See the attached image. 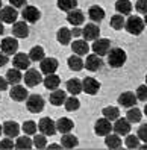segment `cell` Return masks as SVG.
Instances as JSON below:
<instances>
[{"instance_id":"obj_27","label":"cell","mask_w":147,"mask_h":150,"mask_svg":"<svg viewBox=\"0 0 147 150\" xmlns=\"http://www.w3.org/2000/svg\"><path fill=\"white\" fill-rule=\"evenodd\" d=\"M115 9H117L118 14L131 15V12H132V3H131V0H117V2H115Z\"/></svg>"},{"instance_id":"obj_38","label":"cell","mask_w":147,"mask_h":150,"mask_svg":"<svg viewBox=\"0 0 147 150\" xmlns=\"http://www.w3.org/2000/svg\"><path fill=\"white\" fill-rule=\"evenodd\" d=\"M124 18H123V14H115L111 17V28L115 29V30H120L124 28Z\"/></svg>"},{"instance_id":"obj_40","label":"cell","mask_w":147,"mask_h":150,"mask_svg":"<svg viewBox=\"0 0 147 150\" xmlns=\"http://www.w3.org/2000/svg\"><path fill=\"white\" fill-rule=\"evenodd\" d=\"M141 111L138 109V108H129V111H127V114H126V118L131 121V123H140L141 121Z\"/></svg>"},{"instance_id":"obj_3","label":"cell","mask_w":147,"mask_h":150,"mask_svg":"<svg viewBox=\"0 0 147 150\" xmlns=\"http://www.w3.org/2000/svg\"><path fill=\"white\" fill-rule=\"evenodd\" d=\"M26 106H28L29 112L38 114L44 109V99L38 94H30L28 99H26Z\"/></svg>"},{"instance_id":"obj_11","label":"cell","mask_w":147,"mask_h":150,"mask_svg":"<svg viewBox=\"0 0 147 150\" xmlns=\"http://www.w3.org/2000/svg\"><path fill=\"white\" fill-rule=\"evenodd\" d=\"M58 61L55 58H44L41 61V65H40V70H41V73L42 74H52V73H55L56 70H58Z\"/></svg>"},{"instance_id":"obj_51","label":"cell","mask_w":147,"mask_h":150,"mask_svg":"<svg viewBox=\"0 0 147 150\" xmlns=\"http://www.w3.org/2000/svg\"><path fill=\"white\" fill-rule=\"evenodd\" d=\"M71 33H73V37H79V35H82V30L79 29V26H74L71 29Z\"/></svg>"},{"instance_id":"obj_45","label":"cell","mask_w":147,"mask_h":150,"mask_svg":"<svg viewBox=\"0 0 147 150\" xmlns=\"http://www.w3.org/2000/svg\"><path fill=\"white\" fill-rule=\"evenodd\" d=\"M135 9L140 14H147V0H136L135 3Z\"/></svg>"},{"instance_id":"obj_19","label":"cell","mask_w":147,"mask_h":150,"mask_svg":"<svg viewBox=\"0 0 147 150\" xmlns=\"http://www.w3.org/2000/svg\"><path fill=\"white\" fill-rule=\"evenodd\" d=\"M12 33L15 38H28L29 35V28L26 24V20L24 21H15L14 26H12Z\"/></svg>"},{"instance_id":"obj_23","label":"cell","mask_w":147,"mask_h":150,"mask_svg":"<svg viewBox=\"0 0 147 150\" xmlns=\"http://www.w3.org/2000/svg\"><path fill=\"white\" fill-rule=\"evenodd\" d=\"M88 17H90V20L99 23L105 18V11H103V8H100L99 5H93L88 9Z\"/></svg>"},{"instance_id":"obj_28","label":"cell","mask_w":147,"mask_h":150,"mask_svg":"<svg viewBox=\"0 0 147 150\" xmlns=\"http://www.w3.org/2000/svg\"><path fill=\"white\" fill-rule=\"evenodd\" d=\"M67 64H68V67H70V70H73V71H81V70L85 67V62L79 58V55H76V53H73L70 58H68Z\"/></svg>"},{"instance_id":"obj_14","label":"cell","mask_w":147,"mask_h":150,"mask_svg":"<svg viewBox=\"0 0 147 150\" xmlns=\"http://www.w3.org/2000/svg\"><path fill=\"white\" fill-rule=\"evenodd\" d=\"M30 62H32V59L29 58V55H26V53H15L14 59H12L14 67L18 68V70H28Z\"/></svg>"},{"instance_id":"obj_57","label":"cell","mask_w":147,"mask_h":150,"mask_svg":"<svg viewBox=\"0 0 147 150\" xmlns=\"http://www.w3.org/2000/svg\"><path fill=\"white\" fill-rule=\"evenodd\" d=\"M0 8H2V0H0Z\"/></svg>"},{"instance_id":"obj_33","label":"cell","mask_w":147,"mask_h":150,"mask_svg":"<svg viewBox=\"0 0 147 150\" xmlns=\"http://www.w3.org/2000/svg\"><path fill=\"white\" fill-rule=\"evenodd\" d=\"M67 91L76 96V94H79L81 91H83V88H82V81H79V79H70V81L67 82Z\"/></svg>"},{"instance_id":"obj_30","label":"cell","mask_w":147,"mask_h":150,"mask_svg":"<svg viewBox=\"0 0 147 150\" xmlns=\"http://www.w3.org/2000/svg\"><path fill=\"white\" fill-rule=\"evenodd\" d=\"M65 99H67V94L64 91H61V90H55L49 97L50 103L55 105V106H61V105L65 102Z\"/></svg>"},{"instance_id":"obj_12","label":"cell","mask_w":147,"mask_h":150,"mask_svg":"<svg viewBox=\"0 0 147 150\" xmlns=\"http://www.w3.org/2000/svg\"><path fill=\"white\" fill-rule=\"evenodd\" d=\"M24 82H26V86H29V88L37 86L38 83L42 82L41 73L38 71V70H28L26 74H24Z\"/></svg>"},{"instance_id":"obj_53","label":"cell","mask_w":147,"mask_h":150,"mask_svg":"<svg viewBox=\"0 0 147 150\" xmlns=\"http://www.w3.org/2000/svg\"><path fill=\"white\" fill-rule=\"evenodd\" d=\"M50 149H61V146H56V144H53V146H50Z\"/></svg>"},{"instance_id":"obj_20","label":"cell","mask_w":147,"mask_h":150,"mask_svg":"<svg viewBox=\"0 0 147 150\" xmlns=\"http://www.w3.org/2000/svg\"><path fill=\"white\" fill-rule=\"evenodd\" d=\"M71 50H73V53L79 55V56L88 55V52H90L88 41H86V40H76V41L71 44Z\"/></svg>"},{"instance_id":"obj_9","label":"cell","mask_w":147,"mask_h":150,"mask_svg":"<svg viewBox=\"0 0 147 150\" xmlns=\"http://www.w3.org/2000/svg\"><path fill=\"white\" fill-rule=\"evenodd\" d=\"M0 47H2V52H5L6 55H15L17 50H18V41L14 37H8L2 40Z\"/></svg>"},{"instance_id":"obj_35","label":"cell","mask_w":147,"mask_h":150,"mask_svg":"<svg viewBox=\"0 0 147 150\" xmlns=\"http://www.w3.org/2000/svg\"><path fill=\"white\" fill-rule=\"evenodd\" d=\"M58 8L64 12H70L71 9H76L77 0H58Z\"/></svg>"},{"instance_id":"obj_15","label":"cell","mask_w":147,"mask_h":150,"mask_svg":"<svg viewBox=\"0 0 147 150\" xmlns=\"http://www.w3.org/2000/svg\"><path fill=\"white\" fill-rule=\"evenodd\" d=\"M9 96H11V99L15 100V102H24L29 97V93H28V90H26L24 86L17 83V85H12V90H11Z\"/></svg>"},{"instance_id":"obj_47","label":"cell","mask_w":147,"mask_h":150,"mask_svg":"<svg viewBox=\"0 0 147 150\" xmlns=\"http://www.w3.org/2000/svg\"><path fill=\"white\" fill-rule=\"evenodd\" d=\"M138 138H140L141 141H144V143H147V125H141L140 129H138Z\"/></svg>"},{"instance_id":"obj_4","label":"cell","mask_w":147,"mask_h":150,"mask_svg":"<svg viewBox=\"0 0 147 150\" xmlns=\"http://www.w3.org/2000/svg\"><path fill=\"white\" fill-rule=\"evenodd\" d=\"M109 50H111V41L108 38H97L93 42V52L99 56L108 55Z\"/></svg>"},{"instance_id":"obj_36","label":"cell","mask_w":147,"mask_h":150,"mask_svg":"<svg viewBox=\"0 0 147 150\" xmlns=\"http://www.w3.org/2000/svg\"><path fill=\"white\" fill-rule=\"evenodd\" d=\"M33 146V141L28 137V135H24V137H18L17 138V143H15V149H18V150H28Z\"/></svg>"},{"instance_id":"obj_49","label":"cell","mask_w":147,"mask_h":150,"mask_svg":"<svg viewBox=\"0 0 147 150\" xmlns=\"http://www.w3.org/2000/svg\"><path fill=\"white\" fill-rule=\"evenodd\" d=\"M8 61H9V58H8V55L5 53V52H0V67H3L8 64Z\"/></svg>"},{"instance_id":"obj_17","label":"cell","mask_w":147,"mask_h":150,"mask_svg":"<svg viewBox=\"0 0 147 150\" xmlns=\"http://www.w3.org/2000/svg\"><path fill=\"white\" fill-rule=\"evenodd\" d=\"M21 15H23V18L26 21L37 23L40 20V17H41V12H40V9H37L35 6H26L23 9V12H21Z\"/></svg>"},{"instance_id":"obj_50","label":"cell","mask_w":147,"mask_h":150,"mask_svg":"<svg viewBox=\"0 0 147 150\" xmlns=\"http://www.w3.org/2000/svg\"><path fill=\"white\" fill-rule=\"evenodd\" d=\"M8 85H9V83H8L6 77H2V76H0V91H5L6 88H8Z\"/></svg>"},{"instance_id":"obj_31","label":"cell","mask_w":147,"mask_h":150,"mask_svg":"<svg viewBox=\"0 0 147 150\" xmlns=\"http://www.w3.org/2000/svg\"><path fill=\"white\" fill-rule=\"evenodd\" d=\"M23 79L21 73H20V70L18 68H12V70H8V73H6V81L8 83H11V85H17V83H20V81Z\"/></svg>"},{"instance_id":"obj_41","label":"cell","mask_w":147,"mask_h":150,"mask_svg":"<svg viewBox=\"0 0 147 150\" xmlns=\"http://www.w3.org/2000/svg\"><path fill=\"white\" fill-rule=\"evenodd\" d=\"M124 143H126V147L127 149H138V147H140V138H138V135L127 134Z\"/></svg>"},{"instance_id":"obj_6","label":"cell","mask_w":147,"mask_h":150,"mask_svg":"<svg viewBox=\"0 0 147 150\" xmlns=\"http://www.w3.org/2000/svg\"><path fill=\"white\" fill-rule=\"evenodd\" d=\"M112 126H111V120L105 118H99L94 125V132H96L97 137H106L108 134H111Z\"/></svg>"},{"instance_id":"obj_1","label":"cell","mask_w":147,"mask_h":150,"mask_svg":"<svg viewBox=\"0 0 147 150\" xmlns=\"http://www.w3.org/2000/svg\"><path fill=\"white\" fill-rule=\"evenodd\" d=\"M126 62V52L123 49L114 47L108 52V64L112 68H120Z\"/></svg>"},{"instance_id":"obj_37","label":"cell","mask_w":147,"mask_h":150,"mask_svg":"<svg viewBox=\"0 0 147 150\" xmlns=\"http://www.w3.org/2000/svg\"><path fill=\"white\" fill-rule=\"evenodd\" d=\"M102 114H103V117H106V118H108V120H111V121H115V120L120 117V111H118V108H115V106L103 108Z\"/></svg>"},{"instance_id":"obj_22","label":"cell","mask_w":147,"mask_h":150,"mask_svg":"<svg viewBox=\"0 0 147 150\" xmlns=\"http://www.w3.org/2000/svg\"><path fill=\"white\" fill-rule=\"evenodd\" d=\"M3 134L9 138H14V137H18L20 134V126L18 123L15 121H6L3 125Z\"/></svg>"},{"instance_id":"obj_16","label":"cell","mask_w":147,"mask_h":150,"mask_svg":"<svg viewBox=\"0 0 147 150\" xmlns=\"http://www.w3.org/2000/svg\"><path fill=\"white\" fill-rule=\"evenodd\" d=\"M103 65V61L99 55L93 53V55H88L86 56V61H85V67L86 70H90V71H97V70H100Z\"/></svg>"},{"instance_id":"obj_43","label":"cell","mask_w":147,"mask_h":150,"mask_svg":"<svg viewBox=\"0 0 147 150\" xmlns=\"http://www.w3.org/2000/svg\"><path fill=\"white\" fill-rule=\"evenodd\" d=\"M33 147H35V149H46L47 147V139H46L44 134L33 137Z\"/></svg>"},{"instance_id":"obj_13","label":"cell","mask_w":147,"mask_h":150,"mask_svg":"<svg viewBox=\"0 0 147 150\" xmlns=\"http://www.w3.org/2000/svg\"><path fill=\"white\" fill-rule=\"evenodd\" d=\"M82 88H83V91L86 94H97L99 90H100V82H97L94 77H85L83 81H82Z\"/></svg>"},{"instance_id":"obj_18","label":"cell","mask_w":147,"mask_h":150,"mask_svg":"<svg viewBox=\"0 0 147 150\" xmlns=\"http://www.w3.org/2000/svg\"><path fill=\"white\" fill-rule=\"evenodd\" d=\"M136 102H138L136 94H135V93H131V91H126V93H123V94H120V97H118V103L122 105V106H124V108H132V106H135Z\"/></svg>"},{"instance_id":"obj_48","label":"cell","mask_w":147,"mask_h":150,"mask_svg":"<svg viewBox=\"0 0 147 150\" xmlns=\"http://www.w3.org/2000/svg\"><path fill=\"white\" fill-rule=\"evenodd\" d=\"M9 3L14 8H23L26 5V0H9Z\"/></svg>"},{"instance_id":"obj_56","label":"cell","mask_w":147,"mask_h":150,"mask_svg":"<svg viewBox=\"0 0 147 150\" xmlns=\"http://www.w3.org/2000/svg\"><path fill=\"white\" fill-rule=\"evenodd\" d=\"M2 132H3V127H2V126H0V135H2Z\"/></svg>"},{"instance_id":"obj_42","label":"cell","mask_w":147,"mask_h":150,"mask_svg":"<svg viewBox=\"0 0 147 150\" xmlns=\"http://www.w3.org/2000/svg\"><path fill=\"white\" fill-rule=\"evenodd\" d=\"M37 123L35 121H24L23 123V132L26 135H35L37 134Z\"/></svg>"},{"instance_id":"obj_7","label":"cell","mask_w":147,"mask_h":150,"mask_svg":"<svg viewBox=\"0 0 147 150\" xmlns=\"http://www.w3.org/2000/svg\"><path fill=\"white\" fill-rule=\"evenodd\" d=\"M17 18H18V12L14 6H5L0 9V21L3 23H15Z\"/></svg>"},{"instance_id":"obj_2","label":"cell","mask_w":147,"mask_h":150,"mask_svg":"<svg viewBox=\"0 0 147 150\" xmlns=\"http://www.w3.org/2000/svg\"><path fill=\"white\" fill-rule=\"evenodd\" d=\"M144 26H146L144 20H141L140 17H136V15H129V18L124 23L126 30L131 35H140V33H143Z\"/></svg>"},{"instance_id":"obj_26","label":"cell","mask_w":147,"mask_h":150,"mask_svg":"<svg viewBox=\"0 0 147 150\" xmlns=\"http://www.w3.org/2000/svg\"><path fill=\"white\" fill-rule=\"evenodd\" d=\"M71 38H73V33H71L70 29H67V28H61L58 30V33H56V40H58L59 44H62V46L70 44Z\"/></svg>"},{"instance_id":"obj_55","label":"cell","mask_w":147,"mask_h":150,"mask_svg":"<svg viewBox=\"0 0 147 150\" xmlns=\"http://www.w3.org/2000/svg\"><path fill=\"white\" fill-rule=\"evenodd\" d=\"M144 23H146V24H147V14H146V15H144Z\"/></svg>"},{"instance_id":"obj_10","label":"cell","mask_w":147,"mask_h":150,"mask_svg":"<svg viewBox=\"0 0 147 150\" xmlns=\"http://www.w3.org/2000/svg\"><path fill=\"white\" fill-rule=\"evenodd\" d=\"M112 130L115 132V134H118L120 137H126L129 132H131V121H129L127 118H117L114 126H112Z\"/></svg>"},{"instance_id":"obj_29","label":"cell","mask_w":147,"mask_h":150,"mask_svg":"<svg viewBox=\"0 0 147 150\" xmlns=\"http://www.w3.org/2000/svg\"><path fill=\"white\" fill-rule=\"evenodd\" d=\"M105 144L108 149H120L122 147V139L118 134H108L105 137Z\"/></svg>"},{"instance_id":"obj_34","label":"cell","mask_w":147,"mask_h":150,"mask_svg":"<svg viewBox=\"0 0 147 150\" xmlns=\"http://www.w3.org/2000/svg\"><path fill=\"white\" fill-rule=\"evenodd\" d=\"M64 106H65V109H67L68 112H73V111H77V109H79L81 102H79V99H77L76 96H71V97H67V99H65Z\"/></svg>"},{"instance_id":"obj_25","label":"cell","mask_w":147,"mask_h":150,"mask_svg":"<svg viewBox=\"0 0 147 150\" xmlns=\"http://www.w3.org/2000/svg\"><path fill=\"white\" fill-rule=\"evenodd\" d=\"M73 126H74V123L70 118H65V117L59 118L56 121V130L61 132V134H68V132H71Z\"/></svg>"},{"instance_id":"obj_44","label":"cell","mask_w":147,"mask_h":150,"mask_svg":"<svg viewBox=\"0 0 147 150\" xmlns=\"http://www.w3.org/2000/svg\"><path fill=\"white\" fill-rule=\"evenodd\" d=\"M136 99L141 102H147V85H140L136 88Z\"/></svg>"},{"instance_id":"obj_24","label":"cell","mask_w":147,"mask_h":150,"mask_svg":"<svg viewBox=\"0 0 147 150\" xmlns=\"http://www.w3.org/2000/svg\"><path fill=\"white\" fill-rule=\"evenodd\" d=\"M42 82H44V86L47 88V90L55 91V90H58V88H59V85H61V79H59L55 73H52V74H47Z\"/></svg>"},{"instance_id":"obj_58","label":"cell","mask_w":147,"mask_h":150,"mask_svg":"<svg viewBox=\"0 0 147 150\" xmlns=\"http://www.w3.org/2000/svg\"><path fill=\"white\" fill-rule=\"evenodd\" d=\"M146 82H147V76H146Z\"/></svg>"},{"instance_id":"obj_52","label":"cell","mask_w":147,"mask_h":150,"mask_svg":"<svg viewBox=\"0 0 147 150\" xmlns=\"http://www.w3.org/2000/svg\"><path fill=\"white\" fill-rule=\"evenodd\" d=\"M3 30H5V28H3V24H2V23H0V35H2V33H3Z\"/></svg>"},{"instance_id":"obj_32","label":"cell","mask_w":147,"mask_h":150,"mask_svg":"<svg viewBox=\"0 0 147 150\" xmlns=\"http://www.w3.org/2000/svg\"><path fill=\"white\" fill-rule=\"evenodd\" d=\"M79 144V139H77L74 135H71L70 132L68 134H62V139H61V146L65 149H73Z\"/></svg>"},{"instance_id":"obj_39","label":"cell","mask_w":147,"mask_h":150,"mask_svg":"<svg viewBox=\"0 0 147 150\" xmlns=\"http://www.w3.org/2000/svg\"><path fill=\"white\" fill-rule=\"evenodd\" d=\"M29 58L33 61V62H38V61H42L46 56H44V49L40 47V46H35L30 52H29Z\"/></svg>"},{"instance_id":"obj_54","label":"cell","mask_w":147,"mask_h":150,"mask_svg":"<svg viewBox=\"0 0 147 150\" xmlns=\"http://www.w3.org/2000/svg\"><path fill=\"white\" fill-rule=\"evenodd\" d=\"M144 114H146V115H147V105H146V106H144Z\"/></svg>"},{"instance_id":"obj_5","label":"cell","mask_w":147,"mask_h":150,"mask_svg":"<svg viewBox=\"0 0 147 150\" xmlns=\"http://www.w3.org/2000/svg\"><path fill=\"white\" fill-rule=\"evenodd\" d=\"M38 129L41 134H44L46 137H52L56 134V123L52 118H41L38 123Z\"/></svg>"},{"instance_id":"obj_8","label":"cell","mask_w":147,"mask_h":150,"mask_svg":"<svg viewBox=\"0 0 147 150\" xmlns=\"http://www.w3.org/2000/svg\"><path fill=\"white\" fill-rule=\"evenodd\" d=\"M99 35H100V29L96 23H88L82 29V37L86 41H96L99 38Z\"/></svg>"},{"instance_id":"obj_21","label":"cell","mask_w":147,"mask_h":150,"mask_svg":"<svg viewBox=\"0 0 147 150\" xmlns=\"http://www.w3.org/2000/svg\"><path fill=\"white\" fill-rule=\"evenodd\" d=\"M67 21L70 24H73V26H81L85 21V15L79 9H71L70 12L67 14Z\"/></svg>"},{"instance_id":"obj_46","label":"cell","mask_w":147,"mask_h":150,"mask_svg":"<svg viewBox=\"0 0 147 150\" xmlns=\"http://www.w3.org/2000/svg\"><path fill=\"white\" fill-rule=\"evenodd\" d=\"M14 141L8 137L6 139H2V143H0V150H11V149H14Z\"/></svg>"}]
</instances>
